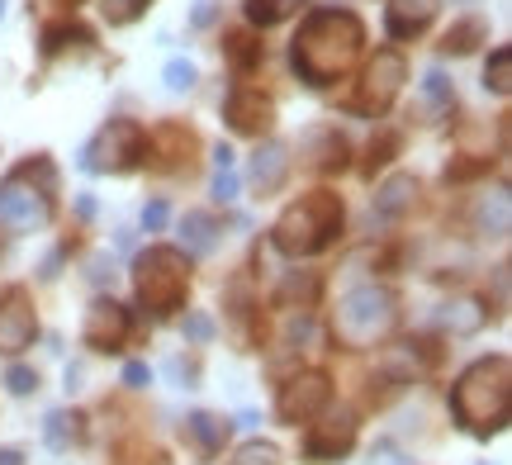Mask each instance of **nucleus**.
Masks as SVG:
<instances>
[{"instance_id": "obj_1", "label": "nucleus", "mask_w": 512, "mask_h": 465, "mask_svg": "<svg viewBox=\"0 0 512 465\" xmlns=\"http://www.w3.org/2000/svg\"><path fill=\"white\" fill-rule=\"evenodd\" d=\"M361 43H366V29H361V19L351 10H318L294 34V67H299L304 81L328 86L332 76H342L351 67Z\"/></svg>"}, {"instance_id": "obj_2", "label": "nucleus", "mask_w": 512, "mask_h": 465, "mask_svg": "<svg viewBox=\"0 0 512 465\" xmlns=\"http://www.w3.org/2000/svg\"><path fill=\"white\" fill-rule=\"evenodd\" d=\"M451 409H456L460 428L475 432V437H494L508 423V361H479L460 375L456 394H451Z\"/></svg>"}, {"instance_id": "obj_3", "label": "nucleus", "mask_w": 512, "mask_h": 465, "mask_svg": "<svg viewBox=\"0 0 512 465\" xmlns=\"http://www.w3.org/2000/svg\"><path fill=\"white\" fill-rule=\"evenodd\" d=\"M337 228H342L337 195H304V200L290 205V214L275 224V247H280L285 257H309V252H323V247H328Z\"/></svg>"}, {"instance_id": "obj_4", "label": "nucleus", "mask_w": 512, "mask_h": 465, "mask_svg": "<svg viewBox=\"0 0 512 465\" xmlns=\"http://www.w3.org/2000/svg\"><path fill=\"white\" fill-rule=\"evenodd\" d=\"M34 171H38V157L24 162V167H15L5 176V186H0V224H10L15 233H34V228H43L48 214H53L57 171H48L38 186H34Z\"/></svg>"}, {"instance_id": "obj_5", "label": "nucleus", "mask_w": 512, "mask_h": 465, "mask_svg": "<svg viewBox=\"0 0 512 465\" xmlns=\"http://www.w3.org/2000/svg\"><path fill=\"white\" fill-rule=\"evenodd\" d=\"M394 328V295L375 290V285H356L347 299L337 304V337L347 347H375L384 333Z\"/></svg>"}, {"instance_id": "obj_6", "label": "nucleus", "mask_w": 512, "mask_h": 465, "mask_svg": "<svg viewBox=\"0 0 512 465\" xmlns=\"http://www.w3.org/2000/svg\"><path fill=\"white\" fill-rule=\"evenodd\" d=\"M185 285H190V271H185L181 252L152 247V252L138 261V299H143L152 314H171L185 299Z\"/></svg>"}, {"instance_id": "obj_7", "label": "nucleus", "mask_w": 512, "mask_h": 465, "mask_svg": "<svg viewBox=\"0 0 512 465\" xmlns=\"http://www.w3.org/2000/svg\"><path fill=\"white\" fill-rule=\"evenodd\" d=\"M143 157H147L143 129H138V124H128V119H114L110 129L91 143V152H86V167H91V171H133Z\"/></svg>"}, {"instance_id": "obj_8", "label": "nucleus", "mask_w": 512, "mask_h": 465, "mask_svg": "<svg viewBox=\"0 0 512 465\" xmlns=\"http://www.w3.org/2000/svg\"><path fill=\"white\" fill-rule=\"evenodd\" d=\"M328 399H332V390H328V375H294L290 385L280 390V418L290 423V428H299V423H309L313 413H323L328 409Z\"/></svg>"}, {"instance_id": "obj_9", "label": "nucleus", "mask_w": 512, "mask_h": 465, "mask_svg": "<svg viewBox=\"0 0 512 465\" xmlns=\"http://www.w3.org/2000/svg\"><path fill=\"white\" fill-rule=\"evenodd\" d=\"M34 309L24 304V290L10 285V290H0V352H24L29 342H34Z\"/></svg>"}, {"instance_id": "obj_10", "label": "nucleus", "mask_w": 512, "mask_h": 465, "mask_svg": "<svg viewBox=\"0 0 512 465\" xmlns=\"http://www.w3.org/2000/svg\"><path fill=\"white\" fill-rule=\"evenodd\" d=\"M81 337H86V347H91V352H119V347H124V337H128V314L114 304V299H95L91 314H86Z\"/></svg>"}, {"instance_id": "obj_11", "label": "nucleus", "mask_w": 512, "mask_h": 465, "mask_svg": "<svg viewBox=\"0 0 512 465\" xmlns=\"http://www.w3.org/2000/svg\"><path fill=\"white\" fill-rule=\"evenodd\" d=\"M351 442H356V423L351 418H332L323 428H313L304 437V461L323 465V461H337V456H347Z\"/></svg>"}, {"instance_id": "obj_12", "label": "nucleus", "mask_w": 512, "mask_h": 465, "mask_svg": "<svg viewBox=\"0 0 512 465\" xmlns=\"http://www.w3.org/2000/svg\"><path fill=\"white\" fill-rule=\"evenodd\" d=\"M223 114H228V124L238 133H266L271 129V100H261V91H247V86H238V91L228 95V105H223Z\"/></svg>"}, {"instance_id": "obj_13", "label": "nucleus", "mask_w": 512, "mask_h": 465, "mask_svg": "<svg viewBox=\"0 0 512 465\" xmlns=\"http://www.w3.org/2000/svg\"><path fill=\"white\" fill-rule=\"evenodd\" d=\"M399 81H403V62L399 53H375V62H370L366 72V110H384L394 95H399Z\"/></svg>"}, {"instance_id": "obj_14", "label": "nucleus", "mask_w": 512, "mask_h": 465, "mask_svg": "<svg viewBox=\"0 0 512 465\" xmlns=\"http://www.w3.org/2000/svg\"><path fill=\"white\" fill-rule=\"evenodd\" d=\"M432 15H437V0H394L384 10V29L394 38H413L432 24Z\"/></svg>"}, {"instance_id": "obj_15", "label": "nucleus", "mask_w": 512, "mask_h": 465, "mask_svg": "<svg viewBox=\"0 0 512 465\" xmlns=\"http://www.w3.org/2000/svg\"><path fill=\"white\" fill-rule=\"evenodd\" d=\"M185 442L200 451V456H219L223 442H228V423L214 418V413H195V418L185 423Z\"/></svg>"}, {"instance_id": "obj_16", "label": "nucleus", "mask_w": 512, "mask_h": 465, "mask_svg": "<svg viewBox=\"0 0 512 465\" xmlns=\"http://www.w3.org/2000/svg\"><path fill=\"white\" fill-rule=\"evenodd\" d=\"M43 437H48V447L53 451H72V442H81V413H67V409L48 413Z\"/></svg>"}, {"instance_id": "obj_17", "label": "nucleus", "mask_w": 512, "mask_h": 465, "mask_svg": "<svg viewBox=\"0 0 512 465\" xmlns=\"http://www.w3.org/2000/svg\"><path fill=\"white\" fill-rule=\"evenodd\" d=\"M95 43V34L91 29H86V24H76V19H62V24H48V29H43V57H57L62 53V48H67V43Z\"/></svg>"}, {"instance_id": "obj_18", "label": "nucleus", "mask_w": 512, "mask_h": 465, "mask_svg": "<svg viewBox=\"0 0 512 465\" xmlns=\"http://www.w3.org/2000/svg\"><path fill=\"white\" fill-rule=\"evenodd\" d=\"M280 176H285V148H266V157L256 152V162H252V181L261 190H275L280 186Z\"/></svg>"}, {"instance_id": "obj_19", "label": "nucleus", "mask_w": 512, "mask_h": 465, "mask_svg": "<svg viewBox=\"0 0 512 465\" xmlns=\"http://www.w3.org/2000/svg\"><path fill=\"white\" fill-rule=\"evenodd\" d=\"M304 0H247V19L252 24H261V29H271V24H280V19L290 15V10H299Z\"/></svg>"}, {"instance_id": "obj_20", "label": "nucleus", "mask_w": 512, "mask_h": 465, "mask_svg": "<svg viewBox=\"0 0 512 465\" xmlns=\"http://www.w3.org/2000/svg\"><path fill=\"white\" fill-rule=\"evenodd\" d=\"M489 34V29H484V19H460L456 29H451V34H446V43H441V53H470V48H475V38H484Z\"/></svg>"}, {"instance_id": "obj_21", "label": "nucleus", "mask_w": 512, "mask_h": 465, "mask_svg": "<svg viewBox=\"0 0 512 465\" xmlns=\"http://www.w3.org/2000/svg\"><path fill=\"white\" fill-rule=\"evenodd\" d=\"M418 195V186H413V176H399V181H389V186L380 190V214H399L408 200Z\"/></svg>"}, {"instance_id": "obj_22", "label": "nucleus", "mask_w": 512, "mask_h": 465, "mask_svg": "<svg viewBox=\"0 0 512 465\" xmlns=\"http://www.w3.org/2000/svg\"><path fill=\"white\" fill-rule=\"evenodd\" d=\"M446 328H456V333H479V328H484V309H479V304H456V314H446Z\"/></svg>"}, {"instance_id": "obj_23", "label": "nucleus", "mask_w": 512, "mask_h": 465, "mask_svg": "<svg viewBox=\"0 0 512 465\" xmlns=\"http://www.w3.org/2000/svg\"><path fill=\"white\" fill-rule=\"evenodd\" d=\"M228 57H233V67H252L261 57V43H252L247 34H228Z\"/></svg>"}, {"instance_id": "obj_24", "label": "nucleus", "mask_w": 512, "mask_h": 465, "mask_svg": "<svg viewBox=\"0 0 512 465\" xmlns=\"http://www.w3.org/2000/svg\"><path fill=\"white\" fill-rule=\"evenodd\" d=\"M508 67H512V53H508V48H498V53H494V67L484 72V86H494L498 95H508V86H512V81H508Z\"/></svg>"}, {"instance_id": "obj_25", "label": "nucleus", "mask_w": 512, "mask_h": 465, "mask_svg": "<svg viewBox=\"0 0 512 465\" xmlns=\"http://www.w3.org/2000/svg\"><path fill=\"white\" fill-rule=\"evenodd\" d=\"M147 5H152V0H105V15H110V24H133Z\"/></svg>"}, {"instance_id": "obj_26", "label": "nucleus", "mask_w": 512, "mask_h": 465, "mask_svg": "<svg viewBox=\"0 0 512 465\" xmlns=\"http://www.w3.org/2000/svg\"><path fill=\"white\" fill-rule=\"evenodd\" d=\"M233 465H280V451L266 447V442H252V447L238 451V461Z\"/></svg>"}, {"instance_id": "obj_27", "label": "nucleus", "mask_w": 512, "mask_h": 465, "mask_svg": "<svg viewBox=\"0 0 512 465\" xmlns=\"http://www.w3.org/2000/svg\"><path fill=\"white\" fill-rule=\"evenodd\" d=\"M5 385H10V394H29V390H38V375L29 371V366H10V371H5Z\"/></svg>"}, {"instance_id": "obj_28", "label": "nucleus", "mask_w": 512, "mask_h": 465, "mask_svg": "<svg viewBox=\"0 0 512 465\" xmlns=\"http://www.w3.org/2000/svg\"><path fill=\"white\" fill-rule=\"evenodd\" d=\"M190 81H195V67H190V62H171V67H166V86H171V91H185Z\"/></svg>"}, {"instance_id": "obj_29", "label": "nucleus", "mask_w": 512, "mask_h": 465, "mask_svg": "<svg viewBox=\"0 0 512 465\" xmlns=\"http://www.w3.org/2000/svg\"><path fill=\"white\" fill-rule=\"evenodd\" d=\"M124 385H133V390H143V385H152V371H147L143 361H128V371H124Z\"/></svg>"}, {"instance_id": "obj_30", "label": "nucleus", "mask_w": 512, "mask_h": 465, "mask_svg": "<svg viewBox=\"0 0 512 465\" xmlns=\"http://www.w3.org/2000/svg\"><path fill=\"white\" fill-rule=\"evenodd\" d=\"M399 148V138H394V133H389V138H384L380 148H370V167H384V162H389V152Z\"/></svg>"}, {"instance_id": "obj_31", "label": "nucleus", "mask_w": 512, "mask_h": 465, "mask_svg": "<svg viewBox=\"0 0 512 465\" xmlns=\"http://www.w3.org/2000/svg\"><path fill=\"white\" fill-rule=\"evenodd\" d=\"M209 333H214V323H209V318H185V337H195V342H204Z\"/></svg>"}, {"instance_id": "obj_32", "label": "nucleus", "mask_w": 512, "mask_h": 465, "mask_svg": "<svg viewBox=\"0 0 512 465\" xmlns=\"http://www.w3.org/2000/svg\"><path fill=\"white\" fill-rule=\"evenodd\" d=\"M214 195H219V200H233V195H238V181H233V176L223 171L219 181H214Z\"/></svg>"}, {"instance_id": "obj_33", "label": "nucleus", "mask_w": 512, "mask_h": 465, "mask_svg": "<svg viewBox=\"0 0 512 465\" xmlns=\"http://www.w3.org/2000/svg\"><path fill=\"white\" fill-rule=\"evenodd\" d=\"M162 219H166V205H147L143 209V228H162Z\"/></svg>"}, {"instance_id": "obj_34", "label": "nucleus", "mask_w": 512, "mask_h": 465, "mask_svg": "<svg viewBox=\"0 0 512 465\" xmlns=\"http://www.w3.org/2000/svg\"><path fill=\"white\" fill-rule=\"evenodd\" d=\"M0 465H24V456H19L15 447H5V451H0Z\"/></svg>"}, {"instance_id": "obj_35", "label": "nucleus", "mask_w": 512, "mask_h": 465, "mask_svg": "<svg viewBox=\"0 0 512 465\" xmlns=\"http://www.w3.org/2000/svg\"><path fill=\"white\" fill-rule=\"evenodd\" d=\"M67 5H76V0H67Z\"/></svg>"}]
</instances>
